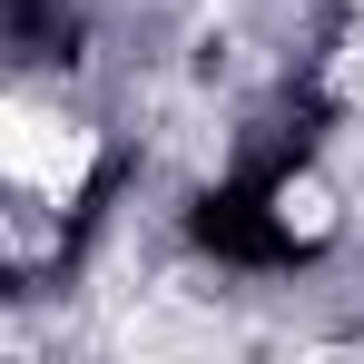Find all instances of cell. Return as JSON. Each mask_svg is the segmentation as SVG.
Returning a JSON list of instances; mask_svg holds the SVG:
<instances>
[{"mask_svg":"<svg viewBox=\"0 0 364 364\" xmlns=\"http://www.w3.org/2000/svg\"><path fill=\"white\" fill-rule=\"evenodd\" d=\"M0 128H10V99H0Z\"/></svg>","mask_w":364,"mask_h":364,"instance_id":"3957f363","label":"cell"},{"mask_svg":"<svg viewBox=\"0 0 364 364\" xmlns=\"http://www.w3.org/2000/svg\"><path fill=\"white\" fill-rule=\"evenodd\" d=\"M89 158H99V138L69 119H40V109H20L10 99V128H0V178H20L30 197H79V178H89Z\"/></svg>","mask_w":364,"mask_h":364,"instance_id":"6da1fadb","label":"cell"},{"mask_svg":"<svg viewBox=\"0 0 364 364\" xmlns=\"http://www.w3.org/2000/svg\"><path fill=\"white\" fill-rule=\"evenodd\" d=\"M276 227L286 237H335V187L325 178H286L276 187Z\"/></svg>","mask_w":364,"mask_h":364,"instance_id":"7a4b0ae2","label":"cell"}]
</instances>
